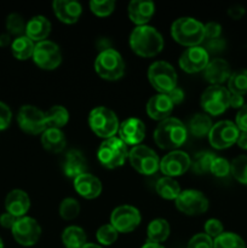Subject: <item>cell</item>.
Listing matches in <instances>:
<instances>
[{
	"label": "cell",
	"mask_w": 247,
	"mask_h": 248,
	"mask_svg": "<svg viewBox=\"0 0 247 248\" xmlns=\"http://www.w3.org/2000/svg\"><path fill=\"white\" fill-rule=\"evenodd\" d=\"M130 46L140 57H154L164 48V38L154 27L139 26L131 33Z\"/></svg>",
	"instance_id": "cell-1"
},
{
	"label": "cell",
	"mask_w": 247,
	"mask_h": 248,
	"mask_svg": "<svg viewBox=\"0 0 247 248\" xmlns=\"http://www.w3.org/2000/svg\"><path fill=\"white\" fill-rule=\"evenodd\" d=\"M188 130L181 120L167 118L160 121L154 131V140L161 149H177L185 142Z\"/></svg>",
	"instance_id": "cell-2"
},
{
	"label": "cell",
	"mask_w": 247,
	"mask_h": 248,
	"mask_svg": "<svg viewBox=\"0 0 247 248\" xmlns=\"http://www.w3.org/2000/svg\"><path fill=\"white\" fill-rule=\"evenodd\" d=\"M171 34L174 40L183 46H199L205 39V27L198 19L182 17L176 19L171 27Z\"/></svg>",
	"instance_id": "cell-3"
},
{
	"label": "cell",
	"mask_w": 247,
	"mask_h": 248,
	"mask_svg": "<svg viewBox=\"0 0 247 248\" xmlns=\"http://www.w3.org/2000/svg\"><path fill=\"white\" fill-rule=\"evenodd\" d=\"M97 157L102 166L114 170L121 167L128 157L127 145L119 137H111L104 140L97 150Z\"/></svg>",
	"instance_id": "cell-4"
},
{
	"label": "cell",
	"mask_w": 247,
	"mask_h": 248,
	"mask_svg": "<svg viewBox=\"0 0 247 248\" xmlns=\"http://www.w3.org/2000/svg\"><path fill=\"white\" fill-rule=\"evenodd\" d=\"M89 125L94 135L98 137L108 140L115 136L119 131L118 116L107 107H97L92 109L89 114Z\"/></svg>",
	"instance_id": "cell-5"
},
{
	"label": "cell",
	"mask_w": 247,
	"mask_h": 248,
	"mask_svg": "<svg viewBox=\"0 0 247 248\" xmlns=\"http://www.w3.org/2000/svg\"><path fill=\"white\" fill-rule=\"evenodd\" d=\"M94 70L104 80L114 81L120 79L125 72V63L120 53L113 48L103 50L96 58Z\"/></svg>",
	"instance_id": "cell-6"
},
{
	"label": "cell",
	"mask_w": 247,
	"mask_h": 248,
	"mask_svg": "<svg viewBox=\"0 0 247 248\" xmlns=\"http://www.w3.org/2000/svg\"><path fill=\"white\" fill-rule=\"evenodd\" d=\"M150 85L159 93L167 94L177 87V73L170 63L164 61L154 62L148 69Z\"/></svg>",
	"instance_id": "cell-7"
},
{
	"label": "cell",
	"mask_w": 247,
	"mask_h": 248,
	"mask_svg": "<svg viewBox=\"0 0 247 248\" xmlns=\"http://www.w3.org/2000/svg\"><path fill=\"white\" fill-rule=\"evenodd\" d=\"M130 164L138 173L150 176L160 170V159L156 153L147 145H136L128 152Z\"/></svg>",
	"instance_id": "cell-8"
},
{
	"label": "cell",
	"mask_w": 247,
	"mask_h": 248,
	"mask_svg": "<svg viewBox=\"0 0 247 248\" xmlns=\"http://www.w3.org/2000/svg\"><path fill=\"white\" fill-rule=\"evenodd\" d=\"M230 92L220 85H211L201 96V107L208 115L217 116L229 108Z\"/></svg>",
	"instance_id": "cell-9"
},
{
	"label": "cell",
	"mask_w": 247,
	"mask_h": 248,
	"mask_svg": "<svg viewBox=\"0 0 247 248\" xmlns=\"http://www.w3.org/2000/svg\"><path fill=\"white\" fill-rule=\"evenodd\" d=\"M239 135L240 130L235 125V123L223 120L212 126L208 133V140L216 149H227L236 143Z\"/></svg>",
	"instance_id": "cell-10"
},
{
	"label": "cell",
	"mask_w": 247,
	"mask_h": 248,
	"mask_svg": "<svg viewBox=\"0 0 247 248\" xmlns=\"http://www.w3.org/2000/svg\"><path fill=\"white\" fill-rule=\"evenodd\" d=\"M17 123L22 131L29 135H39L46 130L45 113L34 106H23L17 114Z\"/></svg>",
	"instance_id": "cell-11"
},
{
	"label": "cell",
	"mask_w": 247,
	"mask_h": 248,
	"mask_svg": "<svg viewBox=\"0 0 247 248\" xmlns=\"http://www.w3.org/2000/svg\"><path fill=\"white\" fill-rule=\"evenodd\" d=\"M31 58L41 69L53 70L62 62V53L57 44L45 40L36 44Z\"/></svg>",
	"instance_id": "cell-12"
},
{
	"label": "cell",
	"mask_w": 247,
	"mask_h": 248,
	"mask_svg": "<svg viewBox=\"0 0 247 248\" xmlns=\"http://www.w3.org/2000/svg\"><path fill=\"white\" fill-rule=\"evenodd\" d=\"M176 206L186 216H199L208 210V200L201 191L186 189L176 199Z\"/></svg>",
	"instance_id": "cell-13"
},
{
	"label": "cell",
	"mask_w": 247,
	"mask_h": 248,
	"mask_svg": "<svg viewBox=\"0 0 247 248\" xmlns=\"http://www.w3.org/2000/svg\"><path fill=\"white\" fill-rule=\"evenodd\" d=\"M140 223V213L130 205L119 206L111 212L110 225L118 232L127 234L133 232Z\"/></svg>",
	"instance_id": "cell-14"
},
{
	"label": "cell",
	"mask_w": 247,
	"mask_h": 248,
	"mask_svg": "<svg viewBox=\"0 0 247 248\" xmlns=\"http://www.w3.org/2000/svg\"><path fill=\"white\" fill-rule=\"evenodd\" d=\"M14 239L22 246H33L39 241L41 235V228L34 218L22 217L17 219L11 229Z\"/></svg>",
	"instance_id": "cell-15"
},
{
	"label": "cell",
	"mask_w": 247,
	"mask_h": 248,
	"mask_svg": "<svg viewBox=\"0 0 247 248\" xmlns=\"http://www.w3.org/2000/svg\"><path fill=\"white\" fill-rule=\"evenodd\" d=\"M190 166V156L182 150H172L160 160V171L165 174V177L171 178L184 174Z\"/></svg>",
	"instance_id": "cell-16"
},
{
	"label": "cell",
	"mask_w": 247,
	"mask_h": 248,
	"mask_svg": "<svg viewBox=\"0 0 247 248\" xmlns=\"http://www.w3.org/2000/svg\"><path fill=\"white\" fill-rule=\"evenodd\" d=\"M208 63H210L208 51L201 46L188 47L179 57V67L189 74L205 70Z\"/></svg>",
	"instance_id": "cell-17"
},
{
	"label": "cell",
	"mask_w": 247,
	"mask_h": 248,
	"mask_svg": "<svg viewBox=\"0 0 247 248\" xmlns=\"http://www.w3.org/2000/svg\"><path fill=\"white\" fill-rule=\"evenodd\" d=\"M119 138L126 145H139L145 137V126L137 118L126 119L119 126Z\"/></svg>",
	"instance_id": "cell-18"
},
{
	"label": "cell",
	"mask_w": 247,
	"mask_h": 248,
	"mask_svg": "<svg viewBox=\"0 0 247 248\" xmlns=\"http://www.w3.org/2000/svg\"><path fill=\"white\" fill-rule=\"evenodd\" d=\"M173 103L170 97L165 93H157L150 97L147 103V114L153 120L162 121L170 118L173 110Z\"/></svg>",
	"instance_id": "cell-19"
},
{
	"label": "cell",
	"mask_w": 247,
	"mask_h": 248,
	"mask_svg": "<svg viewBox=\"0 0 247 248\" xmlns=\"http://www.w3.org/2000/svg\"><path fill=\"white\" fill-rule=\"evenodd\" d=\"M29 207H31V200L26 191L21 189H15L6 195V199H5L6 212L16 218L24 217L29 211Z\"/></svg>",
	"instance_id": "cell-20"
},
{
	"label": "cell",
	"mask_w": 247,
	"mask_h": 248,
	"mask_svg": "<svg viewBox=\"0 0 247 248\" xmlns=\"http://www.w3.org/2000/svg\"><path fill=\"white\" fill-rule=\"evenodd\" d=\"M52 9L56 17L65 24H73L77 22L82 14L81 5L77 1H69V0H55Z\"/></svg>",
	"instance_id": "cell-21"
},
{
	"label": "cell",
	"mask_w": 247,
	"mask_h": 248,
	"mask_svg": "<svg viewBox=\"0 0 247 248\" xmlns=\"http://www.w3.org/2000/svg\"><path fill=\"white\" fill-rule=\"evenodd\" d=\"M74 189L84 199L92 200L98 198L102 193V183L97 177L86 172L74 179Z\"/></svg>",
	"instance_id": "cell-22"
},
{
	"label": "cell",
	"mask_w": 247,
	"mask_h": 248,
	"mask_svg": "<svg viewBox=\"0 0 247 248\" xmlns=\"http://www.w3.org/2000/svg\"><path fill=\"white\" fill-rule=\"evenodd\" d=\"M230 65L222 58H215L210 61L203 70V77L211 85H222L230 78Z\"/></svg>",
	"instance_id": "cell-23"
},
{
	"label": "cell",
	"mask_w": 247,
	"mask_h": 248,
	"mask_svg": "<svg viewBox=\"0 0 247 248\" xmlns=\"http://www.w3.org/2000/svg\"><path fill=\"white\" fill-rule=\"evenodd\" d=\"M128 17L137 27L147 26L155 11V5L152 1L133 0L128 4Z\"/></svg>",
	"instance_id": "cell-24"
},
{
	"label": "cell",
	"mask_w": 247,
	"mask_h": 248,
	"mask_svg": "<svg viewBox=\"0 0 247 248\" xmlns=\"http://www.w3.org/2000/svg\"><path fill=\"white\" fill-rule=\"evenodd\" d=\"M50 31V21L41 15L31 17L26 24V36H28L31 41H36V44L45 41Z\"/></svg>",
	"instance_id": "cell-25"
},
{
	"label": "cell",
	"mask_w": 247,
	"mask_h": 248,
	"mask_svg": "<svg viewBox=\"0 0 247 248\" xmlns=\"http://www.w3.org/2000/svg\"><path fill=\"white\" fill-rule=\"evenodd\" d=\"M86 169L87 161L81 152L73 149L67 153L64 164H63V171H64L65 176L75 179L77 177L86 173Z\"/></svg>",
	"instance_id": "cell-26"
},
{
	"label": "cell",
	"mask_w": 247,
	"mask_h": 248,
	"mask_svg": "<svg viewBox=\"0 0 247 248\" xmlns=\"http://www.w3.org/2000/svg\"><path fill=\"white\" fill-rule=\"evenodd\" d=\"M65 136L58 128H46L41 133V144L50 153H61L65 148Z\"/></svg>",
	"instance_id": "cell-27"
},
{
	"label": "cell",
	"mask_w": 247,
	"mask_h": 248,
	"mask_svg": "<svg viewBox=\"0 0 247 248\" xmlns=\"http://www.w3.org/2000/svg\"><path fill=\"white\" fill-rule=\"evenodd\" d=\"M148 242L161 244L170 236V224L166 219L157 218L152 220L147 228Z\"/></svg>",
	"instance_id": "cell-28"
},
{
	"label": "cell",
	"mask_w": 247,
	"mask_h": 248,
	"mask_svg": "<svg viewBox=\"0 0 247 248\" xmlns=\"http://www.w3.org/2000/svg\"><path fill=\"white\" fill-rule=\"evenodd\" d=\"M34 48H35L34 41H31L26 35L17 36L11 44L12 55H14L15 58L19 61H26L28 58L33 57Z\"/></svg>",
	"instance_id": "cell-29"
},
{
	"label": "cell",
	"mask_w": 247,
	"mask_h": 248,
	"mask_svg": "<svg viewBox=\"0 0 247 248\" xmlns=\"http://www.w3.org/2000/svg\"><path fill=\"white\" fill-rule=\"evenodd\" d=\"M62 242L65 248H81L86 245V234L80 227L72 225L63 232Z\"/></svg>",
	"instance_id": "cell-30"
},
{
	"label": "cell",
	"mask_w": 247,
	"mask_h": 248,
	"mask_svg": "<svg viewBox=\"0 0 247 248\" xmlns=\"http://www.w3.org/2000/svg\"><path fill=\"white\" fill-rule=\"evenodd\" d=\"M155 190L165 200H176L181 194V186L171 177H162L157 181Z\"/></svg>",
	"instance_id": "cell-31"
},
{
	"label": "cell",
	"mask_w": 247,
	"mask_h": 248,
	"mask_svg": "<svg viewBox=\"0 0 247 248\" xmlns=\"http://www.w3.org/2000/svg\"><path fill=\"white\" fill-rule=\"evenodd\" d=\"M46 127L47 128H61L67 125L69 120V113L67 109L62 106H55L48 109L45 113Z\"/></svg>",
	"instance_id": "cell-32"
},
{
	"label": "cell",
	"mask_w": 247,
	"mask_h": 248,
	"mask_svg": "<svg viewBox=\"0 0 247 248\" xmlns=\"http://www.w3.org/2000/svg\"><path fill=\"white\" fill-rule=\"evenodd\" d=\"M212 126V120L207 114H196L189 121V131L195 137L208 136Z\"/></svg>",
	"instance_id": "cell-33"
},
{
	"label": "cell",
	"mask_w": 247,
	"mask_h": 248,
	"mask_svg": "<svg viewBox=\"0 0 247 248\" xmlns=\"http://www.w3.org/2000/svg\"><path fill=\"white\" fill-rule=\"evenodd\" d=\"M228 91L232 94L244 96L247 93V69L236 70L228 80Z\"/></svg>",
	"instance_id": "cell-34"
},
{
	"label": "cell",
	"mask_w": 247,
	"mask_h": 248,
	"mask_svg": "<svg viewBox=\"0 0 247 248\" xmlns=\"http://www.w3.org/2000/svg\"><path fill=\"white\" fill-rule=\"evenodd\" d=\"M213 248H246V245L237 234L223 232L213 240Z\"/></svg>",
	"instance_id": "cell-35"
},
{
	"label": "cell",
	"mask_w": 247,
	"mask_h": 248,
	"mask_svg": "<svg viewBox=\"0 0 247 248\" xmlns=\"http://www.w3.org/2000/svg\"><path fill=\"white\" fill-rule=\"evenodd\" d=\"M216 157L215 154L208 152H202L199 153L195 155V157L191 161V167H193V171L195 173L203 174L210 172L211 170V164H212L213 159Z\"/></svg>",
	"instance_id": "cell-36"
},
{
	"label": "cell",
	"mask_w": 247,
	"mask_h": 248,
	"mask_svg": "<svg viewBox=\"0 0 247 248\" xmlns=\"http://www.w3.org/2000/svg\"><path fill=\"white\" fill-rule=\"evenodd\" d=\"M230 172L241 184H247V155L235 157L230 164Z\"/></svg>",
	"instance_id": "cell-37"
},
{
	"label": "cell",
	"mask_w": 247,
	"mask_h": 248,
	"mask_svg": "<svg viewBox=\"0 0 247 248\" xmlns=\"http://www.w3.org/2000/svg\"><path fill=\"white\" fill-rule=\"evenodd\" d=\"M80 205L75 199L67 198L61 202L60 215L64 220H73L79 216Z\"/></svg>",
	"instance_id": "cell-38"
},
{
	"label": "cell",
	"mask_w": 247,
	"mask_h": 248,
	"mask_svg": "<svg viewBox=\"0 0 247 248\" xmlns=\"http://www.w3.org/2000/svg\"><path fill=\"white\" fill-rule=\"evenodd\" d=\"M6 29L10 34L17 36H22L26 33V23L21 15L10 14L6 18Z\"/></svg>",
	"instance_id": "cell-39"
},
{
	"label": "cell",
	"mask_w": 247,
	"mask_h": 248,
	"mask_svg": "<svg viewBox=\"0 0 247 248\" xmlns=\"http://www.w3.org/2000/svg\"><path fill=\"white\" fill-rule=\"evenodd\" d=\"M119 232L114 229V227H111L110 224L102 225L98 230H97V241L99 242L103 246H110L114 242L118 240Z\"/></svg>",
	"instance_id": "cell-40"
},
{
	"label": "cell",
	"mask_w": 247,
	"mask_h": 248,
	"mask_svg": "<svg viewBox=\"0 0 247 248\" xmlns=\"http://www.w3.org/2000/svg\"><path fill=\"white\" fill-rule=\"evenodd\" d=\"M90 9H91L92 14H94L96 16L106 17L115 10V1L113 0H101V1L93 0L90 2Z\"/></svg>",
	"instance_id": "cell-41"
},
{
	"label": "cell",
	"mask_w": 247,
	"mask_h": 248,
	"mask_svg": "<svg viewBox=\"0 0 247 248\" xmlns=\"http://www.w3.org/2000/svg\"><path fill=\"white\" fill-rule=\"evenodd\" d=\"M211 173L216 177H219V178H223V177H227L230 172V164L227 159L224 157L216 156L213 159L212 164H211Z\"/></svg>",
	"instance_id": "cell-42"
},
{
	"label": "cell",
	"mask_w": 247,
	"mask_h": 248,
	"mask_svg": "<svg viewBox=\"0 0 247 248\" xmlns=\"http://www.w3.org/2000/svg\"><path fill=\"white\" fill-rule=\"evenodd\" d=\"M186 248H213V240L206 234H196L191 237Z\"/></svg>",
	"instance_id": "cell-43"
},
{
	"label": "cell",
	"mask_w": 247,
	"mask_h": 248,
	"mask_svg": "<svg viewBox=\"0 0 247 248\" xmlns=\"http://www.w3.org/2000/svg\"><path fill=\"white\" fill-rule=\"evenodd\" d=\"M223 224L220 220L218 219H208L207 222H206L205 224V234L208 235V236L211 237V239H213V237H218L219 235L223 234Z\"/></svg>",
	"instance_id": "cell-44"
},
{
	"label": "cell",
	"mask_w": 247,
	"mask_h": 248,
	"mask_svg": "<svg viewBox=\"0 0 247 248\" xmlns=\"http://www.w3.org/2000/svg\"><path fill=\"white\" fill-rule=\"evenodd\" d=\"M12 113L11 109L6 106L5 103L0 102V131L6 130L11 124Z\"/></svg>",
	"instance_id": "cell-45"
},
{
	"label": "cell",
	"mask_w": 247,
	"mask_h": 248,
	"mask_svg": "<svg viewBox=\"0 0 247 248\" xmlns=\"http://www.w3.org/2000/svg\"><path fill=\"white\" fill-rule=\"evenodd\" d=\"M205 27V38L208 40H213V39L219 38L220 33H222V26L216 22H208V23L203 24Z\"/></svg>",
	"instance_id": "cell-46"
},
{
	"label": "cell",
	"mask_w": 247,
	"mask_h": 248,
	"mask_svg": "<svg viewBox=\"0 0 247 248\" xmlns=\"http://www.w3.org/2000/svg\"><path fill=\"white\" fill-rule=\"evenodd\" d=\"M235 125L237 126L241 132H247V104H245L241 109H239L236 114Z\"/></svg>",
	"instance_id": "cell-47"
},
{
	"label": "cell",
	"mask_w": 247,
	"mask_h": 248,
	"mask_svg": "<svg viewBox=\"0 0 247 248\" xmlns=\"http://www.w3.org/2000/svg\"><path fill=\"white\" fill-rule=\"evenodd\" d=\"M17 219H18V218H16L15 216L5 212L0 216V225H1L2 228H5V229H12L15 223L17 222Z\"/></svg>",
	"instance_id": "cell-48"
},
{
	"label": "cell",
	"mask_w": 247,
	"mask_h": 248,
	"mask_svg": "<svg viewBox=\"0 0 247 248\" xmlns=\"http://www.w3.org/2000/svg\"><path fill=\"white\" fill-rule=\"evenodd\" d=\"M167 96L170 97V99L172 101L173 106H176V104H179L184 99V92L183 90L179 89V87H176V89L172 90L171 92H169Z\"/></svg>",
	"instance_id": "cell-49"
},
{
	"label": "cell",
	"mask_w": 247,
	"mask_h": 248,
	"mask_svg": "<svg viewBox=\"0 0 247 248\" xmlns=\"http://www.w3.org/2000/svg\"><path fill=\"white\" fill-rule=\"evenodd\" d=\"M225 43L223 40L218 39H213V40H210L206 45V48L211 51V52H218V51H222L224 48Z\"/></svg>",
	"instance_id": "cell-50"
},
{
	"label": "cell",
	"mask_w": 247,
	"mask_h": 248,
	"mask_svg": "<svg viewBox=\"0 0 247 248\" xmlns=\"http://www.w3.org/2000/svg\"><path fill=\"white\" fill-rule=\"evenodd\" d=\"M244 106H245L244 96L230 93L229 107H232V108H235V109H241Z\"/></svg>",
	"instance_id": "cell-51"
},
{
	"label": "cell",
	"mask_w": 247,
	"mask_h": 248,
	"mask_svg": "<svg viewBox=\"0 0 247 248\" xmlns=\"http://www.w3.org/2000/svg\"><path fill=\"white\" fill-rule=\"evenodd\" d=\"M228 14H229V16L232 17V18L239 19V18H241L242 16H244L245 9L242 6H239V5H236V6L230 7L229 11H228Z\"/></svg>",
	"instance_id": "cell-52"
},
{
	"label": "cell",
	"mask_w": 247,
	"mask_h": 248,
	"mask_svg": "<svg viewBox=\"0 0 247 248\" xmlns=\"http://www.w3.org/2000/svg\"><path fill=\"white\" fill-rule=\"evenodd\" d=\"M236 144L239 145L241 149L247 150V132H240L239 138L236 140Z\"/></svg>",
	"instance_id": "cell-53"
},
{
	"label": "cell",
	"mask_w": 247,
	"mask_h": 248,
	"mask_svg": "<svg viewBox=\"0 0 247 248\" xmlns=\"http://www.w3.org/2000/svg\"><path fill=\"white\" fill-rule=\"evenodd\" d=\"M10 44L12 43L9 34H1V35H0V47H6V46L10 45Z\"/></svg>",
	"instance_id": "cell-54"
},
{
	"label": "cell",
	"mask_w": 247,
	"mask_h": 248,
	"mask_svg": "<svg viewBox=\"0 0 247 248\" xmlns=\"http://www.w3.org/2000/svg\"><path fill=\"white\" fill-rule=\"evenodd\" d=\"M142 248H165L161 244H154V242H147Z\"/></svg>",
	"instance_id": "cell-55"
},
{
	"label": "cell",
	"mask_w": 247,
	"mask_h": 248,
	"mask_svg": "<svg viewBox=\"0 0 247 248\" xmlns=\"http://www.w3.org/2000/svg\"><path fill=\"white\" fill-rule=\"evenodd\" d=\"M81 248H102L98 245H94V244H86L85 246H82Z\"/></svg>",
	"instance_id": "cell-56"
},
{
	"label": "cell",
	"mask_w": 247,
	"mask_h": 248,
	"mask_svg": "<svg viewBox=\"0 0 247 248\" xmlns=\"http://www.w3.org/2000/svg\"><path fill=\"white\" fill-rule=\"evenodd\" d=\"M0 248H4V244H2V240H1V237H0Z\"/></svg>",
	"instance_id": "cell-57"
}]
</instances>
